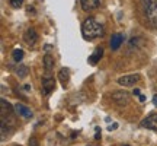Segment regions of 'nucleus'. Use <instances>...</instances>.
<instances>
[{
	"instance_id": "obj_20",
	"label": "nucleus",
	"mask_w": 157,
	"mask_h": 146,
	"mask_svg": "<svg viewBox=\"0 0 157 146\" xmlns=\"http://www.w3.org/2000/svg\"><path fill=\"white\" fill-rule=\"evenodd\" d=\"M132 94H134V95H138V96L141 95V94H140V89H134V92H132Z\"/></svg>"
},
{
	"instance_id": "obj_19",
	"label": "nucleus",
	"mask_w": 157,
	"mask_h": 146,
	"mask_svg": "<svg viewBox=\"0 0 157 146\" xmlns=\"http://www.w3.org/2000/svg\"><path fill=\"white\" fill-rule=\"evenodd\" d=\"M153 104H154V105L157 107V94H156L154 96H153Z\"/></svg>"
},
{
	"instance_id": "obj_7",
	"label": "nucleus",
	"mask_w": 157,
	"mask_h": 146,
	"mask_svg": "<svg viewBox=\"0 0 157 146\" xmlns=\"http://www.w3.org/2000/svg\"><path fill=\"white\" fill-rule=\"evenodd\" d=\"M15 111H16L17 116H21L23 118H31L32 117V111H31V108L25 107L22 104H16L15 105Z\"/></svg>"
},
{
	"instance_id": "obj_17",
	"label": "nucleus",
	"mask_w": 157,
	"mask_h": 146,
	"mask_svg": "<svg viewBox=\"0 0 157 146\" xmlns=\"http://www.w3.org/2000/svg\"><path fill=\"white\" fill-rule=\"evenodd\" d=\"M29 146H39L38 140H36L35 137H31V139H29Z\"/></svg>"
},
{
	"instance_id": "obj_15",
	"label": "nucleus",
	"mask_w": 157,
	"mask_h": 146,
	"mask_svg": "<svg viewBox=\"0 0 157 146\" xmlns=\"http://www.w3.org/2000/svg\"><path fill=\"white\" fill-rule=\"evenodd\" d=\"M22 59H23V50L16 48V50L13 51V60H15V62H21Z\"/></svg>"
},
{
	"instance_id": "obj_6",
	"label": "nucleus",
	"mask_w": 157,
	"mask_h": 146,
	"mask_svg": "<svg viewBox=\"0 0 157 146\" xmlns=\"http://www.w3.org/2000/svg\"><path fill=\"white\" fill-rule=\"evenodd\" d=\"M143 126L147 127V129H151V130H156L157 132V114H150L147 116L144 120H143Z\"/></svg>"
},
{
	"instance_id": "obj_4",
	"label": "nucleus",
	"mask_w": 157,
	"mask_h": 146,
	"mask_svg": "<svg viewBox=\"0 0 157 146\" xmlns=\"http://www.w3.org/2000/svg\"><path fill=\"white\" fill-rule=\"evenodd\" d=\"M140 80V76L138 75H127V76H122V78L118 79V83L124 85V86H132L137 82Z\"/></svg>"
},
{
	"instance_id": "obj_18",
	"label": "nucleus",
	"mask_w": 157,
	"mask_h": 146,
	"mask_svg": "<svg viewBox=\"0 0 157 146\" xmlns=\"http://www.w3.org/2000/svg\"><path fill=\"white\" fill-rule=\"evenodd\" d=\"M96 139H99L101 137V129H96V136H95Z\"/></svg>"
},
{
	"instance_id": "obj_13",
	"label": "nucleus",
	"mask_w": 157,
	"mask_h": 146,
	"mask_svg": "<svg viewBox=\"0 0 157 146\" xmlns=\"http://www.w3.org/2000/svg\"><path fill=\"white\" fill-rule=\"evenodd\" d=\"M16 75L19 76V78H25V76L28 75V67H26V66H22V64L17 66L16 67Z\"/></svg>"
},
{
	"instance_id": "obj_2",
	"label": "nucleus",
	"mask_w": 157,
	"mask_h": 146,
	"mask_svg": "<svg viewBox=\"0 0 157 146\" xmlns=\"http://www.w3.org/2000/svg\"><path fill=\"white\" fill-rule=\"evenodd\" d=\"M144 16L153 28H157V0H141Z\"/></svg>"
},
{
	"instance_id": "obj_16",
	"label": "nucleus",
	"mask_w": 157,
	"mask_h": 146,
	"mask_svg": "<svg viewBox=\"0 0 157 146\" xmlns=\"http://www.w3.org/2000/svg\"><path fill=\"white\" fill-rule=\"evenodd\" d=\"M10 2V5L13 6V7H21L23 3V0H9Z\"/></svg>"
},
{
	"instance_id": "obj_3",
	"label": "nucleus",
	"mask_w": 157,
	"mask_h": 146,
	"mask_svg": "<svg viewBox=\"0 0 157 146\" xmlns=\"http://www.w3.org/2000/svg\"><path fill=\"white\" fill-rule=\"evenodd\" d=\"M112 101L119 107H125L129 104V94L125 91H115L112 94Z\"/></svg>"
},
{
	"instance_id": "obj_9",
	"label": "nucleus",
	"mask_w": 157,
	"mask_h": 146,
	"mask_svg": "<svg viewBox=\"0 0 157 146\" xmlns=\"http://www.w3.org/2000/svg\"><path fill=\"white\" fill-rule=\"evenodd\" d=\"M23 38H25V41H26V44L34 45L35 43H36V39H38V34H36V31H35L34 28H29L28 31L25 32Z\"/></svg>"
},
{
	"instance_id": "obj_8",
	"label": "nucleus",
	"mask_w": 157,
	"mask_h": 146,
	"mask_svg": "<svg viewBox=\"0 0 157 146\" xmlns=\"http://www.w3.org/2000/svg\"><path fill=\"white\" fill-rule=\"evenodd\" d=\"M80 3H82V9L84 12L95 10L99 7V0H80Z\"/></svg>"
},
{
	"instance_id": "obj_10",
	"label": "nucleus",
	"mask_w": 157,
	"mask_h": 146,
	"mask_svg": "<svg viewBox=\"0 0 157 146\" xmlns=\"http://www.w3.org/2000/svg\"><path fill=\"white\" fill-rule=\"evenodd\" d=\"M102 56H103V48H102V47H98V48L95 50V53H93V54H92V56L89 57L90 64H93V66H95L96 63L101 60V57H102Z\"/></svg>"
},
{
	"instance_id": "obj_23",
	"label": "nucleus",
	"mask_w": 157,
	"mask_h": 146,
	"mask_svg": "<svg viewBox=\"0 0 157 146\" xmlns=\"http://www.w3.org/2000/svg\"><path fill=\"white\" fill-rule=\"evenodd\" d=\"M15 146H19V145H15Z\"/></svg>"
},
{
	"instance_id": "obj_14",
	"label": "nucleus",
	"mask_w": 157,
	"mask_h": 146,
	"mask_svg": "<svg viewBox=\"0 0 157 146\" xmlns=\"http://www.w3.org/2000/svg\"><path fill=\"white\" fill-rule=\"evenodd\" d=\"M0 104H2V114H6V111L12 112L10 104H9V102H6V99H2V101H0Z\"/></svg>"
},
{
	"instance_id": "obj_22",
	"label": "nucleus",
	"mask_w": 157,
	"mask_h": 146,
	"mask_svg": "<svg viewBox=\"0 0 157 146\" xmlns=\"http://www.w3.org/2000/svg\"><path fill=\"white\" fill-rule=\"evenodd\" d=\"M124 146H128V145H124Z\"/></svg>"
},
{
	"instance_id": "obj_12",
	"label": "nucleus",
	"mask_w": 157,
	"mask_h": 146,
	"mask_svg": "<svg viewBox=\"0 0 157 146\" xmlns=\"http://www.w3.org/2000/svg\"><path fill=\"white\" fill-rule=\"evenodd\" d=\"M44 66L47 70H51V69L54 67V59H52L50 54H47V56L44 57Z\"/></svg>"
},
{
	"instance_id": "obj_11",
	"label": "nucleus",
	"mask_w": 157,
	"mask_h": 146,
	"mask_svg": "<svg viewBox=\"0 0 157 146\" xmlns=\"http://www.w3.org/2000/svg\"><path fill=\"white\" fill-rule=\"evenodd\" d=\"M122 41H124V38L121 34L112 35V38H111V48L112 50H118L121 47V44H122Z\"/></svg>"
},
{
	"instance_id": "obj_5",
	"label": "nucleus",
	"mask_w": 157,
	"mask_h": 146,
	"mask_svg": "<svg viewBox=\"0 0 157 146\" xmlns=\"http://www.w3.org/2000/svg\"><path fill=\"white\" fill-rule=\"evenodd\" d=\"M54 86H56V82H54L52 78L42 79V94H44V95H50L51 92L54 91Z\"/></svg>"
},
{
	"instance_id": "obj_21",
	"label": "nucleus",
	"mask_w": 157,
	"mask_h": 146,
	"mask_svg": "<svg viewBox=\"0 0 157 146\" xmlns=\"http://www.w3.org/2000/svg\"><path fill=\"white\" fill-rule=\"evenodd\" d=\"M140 101L144 102V101H146V96H144V95H140Z\"/></svg>"
},
{
	"instance_id": "obj_1",
	"label": "nucleus",
	"mask_w": 157,
	"mask_h": 146,
	"mask_svg": "<svg viewBox=\"0 0 157 146\" xmlns=\"http://www.w3.org/2000/svg\"><path fill=\"white\" fill-rule=\"evenodd\" d=\"M82 34L86 39H95L103 35V26L95 18H87L82 25Z\"/></svg>"
}]
</instances>
